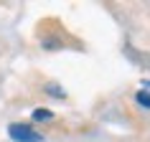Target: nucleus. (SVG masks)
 <instances>
[{"label": "nucleus", "instance_id": "4", "mask_svg": "<svg viewBox=\"0 0 150 142\" xmlns=\"http://www.w3.org/2000/svg\"><path fill=\"white\" fill-rule=\"evenodd\" d=\"M51 117H54V114H51L48 109H36V112H33V119H38V122H41V119H51Z\"/></svg>", "mask_w": 150, "mask_h": 142}, {"label": "nucleus", "instance_id": "3", "mask_svg": "<svg viewBox=\"0 0 150 142\" xmlns=\"http://www.w3.org/2000/svg\"><path fill=\"white\" fill-rule=\"evenodd\" d=\"M46 94H51V96H56V99H64V91H61V86H56V84H46Z\"/></svg>", "mask_w": 150, "mask_h": 142}, {"label": "nucleus", "instance_id": "1", "mask_svg": "<svg viewBox=\"0 0 150 142\" xmlns=\"http://www.w3.org/2000/svg\"><path fill=\"white\" fill-rule=\"evenodd\" d=\"M8 134H10V140H16V142H43V134L41 132H36L31 124H21V122L10 124Z\"/></svg>", "mask_w": 150, "mask_h": 142}, {"label": "nucleus", "instance_id": "2", "mask_svg": "<svg viewBox=\"0 0 150 142\" xmlns=\"http://www.w3.org/2000/svg\"><path fill=\"white\" fill-rule=\"evenodd\" d=\"M135 99H137V104H140V107L150 109V91H137V96H135Z\"/></svg>", "mask_w": 150, "mask_h": 142}]
</instances>
